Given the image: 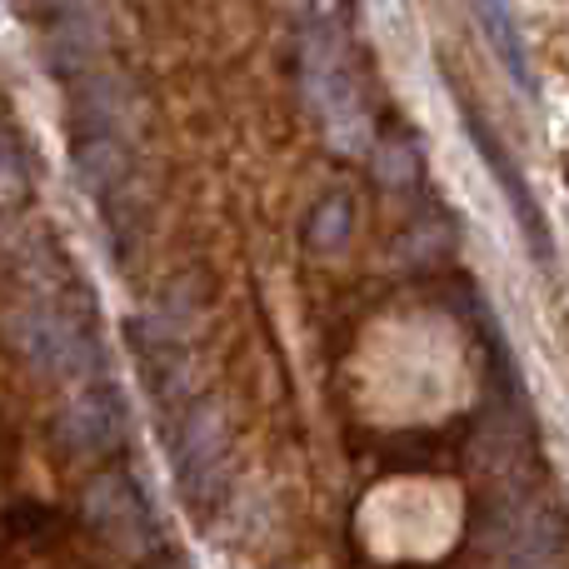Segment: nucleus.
I'll use <instances>...</instances> for the list:
<instances>
[{
	"label": "nucleus",
	"mask_w": 569,
	"mask_h": 569,
	"mask_svg": "<svg viewBox=\"0 0 569 569\" xmlns=\"http://www.w3.org/2000/svg\"><path fill=\"white\" fill-rule=\"evenodd\" d=\"M176 470L190 500H210L216 495L220 475H226V425H220L216 405H196L186 415L176 440Z\"/></svg>",
	"instance_id": "obj_2"
},
{
	"label": "nucleus",
	"mask_w": 569,
	"mask_h": 569,
	"mask_svg": "<svg viewBox=\"0 0 569 569\" xmlns=\"http://www.w3.org/2000/svg\"><path fill=\"white\" fill-rule=\"evenodd\" d=\"M20 345H26L30 360L50 375L90 370V340L76 330V325L56 320V315H30V320H20Z\"/></svg>",
	"instance_id": "obj_3"
},
{
	"label": "nucleus",
	"mask_w": 569,
	"mask_h": 569,
	"mask_svg": "<svg viewBox=\"0 0 569 569\" xmlns=\"http://www.w3.org/2000/svg\"><path fill=\"white\" fill-rule=\"evenodd\" d=\"M86 515H90V525L116 545V550H126V555L156 550V520H150L140 490L130 480H120V475H100V480L90 485L86 490Z\"/></svg>",
	"instance_id": "obj_1"
},
{
	"label": "nucleus",
	"mask_w": 569,
	"mask_h": 569,
	"mask_svg": "<svg viewBox=\"0 0 569 569\" xmlns=\"http://www.w3.org/2000/svg\"><path fill=\"white\" fill-rule=\"evenodd\" d=\"M60 430H66L70 450L106 455V450H116L120 435H126V410H120V400L110 390H86L80 400H70Z\"/></svg>",
	"instance_id": "obj_4"
}]
</instances>
